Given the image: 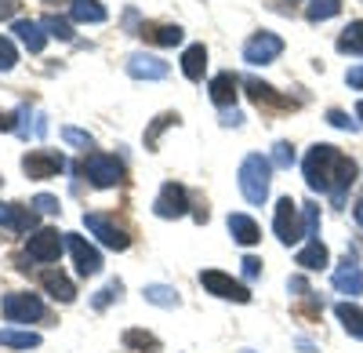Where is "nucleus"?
Here are the masks:
<instances>
[{"mask_svg": "<svg viewBox=\"0 0 363 353\" xmlns=\"http://www.w3.org/2000/svg\"><path fill=\"white\" fill-rule=\"evenodd\" d=\"M301 175H306V186L313 193H330L335 204H342L345 190L356 183V164L338 150V146L316 142L306 153V161H301Z\"/></svg>", "mask_w": 363, "mask_h": 353, "instance_id": "1", "label": "nucleus"}, {"mask_svg": "<svg viewBox=\"0 0 363 353\" xmlns=\"http://www.w3.org/2000/svg\"><path fill=\"white\" fill-rule=\"evenodd\" d=\"M236 183H240V193H244L247 204H265L269 197V183H272V161L262 157V153H247L240 161V171H236Z\"/></svg>", "mask_w": 363, "mask_h": 353, "instance_id": "2", "label": "nucleus"}, {"mask_svg": "<svg viewBox=\"0 0 363 353\" xmlns=\"http://www.w3.org/2000/svg\"><path fill=\"white\" fill-rule=\"evenodd\" d=\"M80 175H87V183L95 190H109V186H120L124 183V164L109 153H87L77 168Z\"/></svg>", "mask_w": 363, "mask_h": 353, "instance_id": "3", "label": "nucleus"}, {"mask_svg": "<svg viewBox=\"0 0 363 353\" xmlns=\"http://www.w3.org/2000/svg\"><path fill=\"white\" fill-rule=\"evenodd\" d=\"M0 313H4V320H11V325H33V320L44 317V303L37 295H29V291H11V295H4V303H0Z\"/></svg>", "mask_w": 363, "mask_h": 353, "instance_id": "4", "label": "nucleus"}, {"mask_svg": "<svg viewBox=\"0 0 363 353\" xmlns=\"http://www.w3.org/2000/svg\"><path fill=\"white\" fill-rule=\"evenodd\" d=\"M84 226H87L91 237H99V244H106V248H113V251H128V244H131L128 233L120 229L109 215H102V212H87V215H84Z\"/></svg>", "mask_w": 363, "mask_h": 353, "instance_id": "5", "label": "nucleus"}, {"mask_svg": "<svg viewBox=\"0 0 363 353\" xmlns=\"http://www.w3.org/2000/svg\"><path fill=\"white\" fill-rule=\"evenodd\" d=\"M298 204L291 200V197H280L277 200V215H272V229H277V237H280V244H298L301 237H306V229H301V222H298Z\"/></svg>", "mask_w": 363, "mask_h": 353, "instance_id": "6", "label": "nucleus"}, {"mask_svg": "<svg viewBox=\"0 0 363 353\" xmlns=\"http://www.w3.org/2000/svg\"><path fill=\"white\" fill-rule=\"evenodd\" d=\"M66 168H69V161L58 150H29L22 157V171L29 175V179H51V175L66 171Z\"/></svg>", "mask_w": 363, "mask_h": 353, "instance_id": "7", "label": "nucleus"}, {"mask_svg": "<svg viewBox=\"0 0 363 353\" xmlns=\"http://www.w3.org/2000/svg\"><path fill=\"white\" fill-rule=\"evenodd\" d=\"M200 284H203V291H211V295H218V299L251 303V291L240 284V281H233L229 273H222V270H203V273H200Z\"/></svg>", "mask_w": 363, "mask_h": 353, "instance_id": "8", "label": "nucleus"}, {"mask_svg": "<svg viewBox=\"0 0 363 353\" xmlns=\"http://www.w3.org/2000/svg\"><path fill=\"white\" fill-rule=\"evenodd\" d=\"M153 212H157V219H182V215H189V193H186V186L164 183L157 200H153Z\"/></svg>", "mask_w": 363, "mask_h": 353, "instance_id": "9", "label": "nucleus"}, {"mask_svg": "<svg viewBox=\"0 0 363 353\" xmlns=\"http://www.w3.org/2000/svg\"><path fill=\"white\" fill-rule=\"evenodd\" d=\"M62 244H66V233H58V229H37L33 237L26 241V255L33 259V262H58Z\"/></svg>", "mask_w": 363, "mask_h": 353, "instance_id": "10", "label": "nucleus"}, {"mask_svg": "<svg viewBox=\"0 0 363 353\" xmlns=\"http://www.w3.org/2000/svg\"><path fill=\"white\" fill-rule=\"evenodd\" d=\"M280 51H284V37L262 29V33H255V37L244 44V63H247V66H265V63H272Z\"/></svg>", "mask_w": 363, "mask_h": 353, "instance_id": "11", "label": "nucleus"}, {"mask_svg": "<svg viewBox=\"0 0 363 353\" xmlns=\"http://www.w3.org/2000/svg\"><path fill=\"white\" fill-rule=\"evenodd\" d=\"M66 248L77 262V273L80 277H95L102 270V255L95 244H87V237H80V233H66Z\"/></svg>", "mask_w": 363, "mask_h": 353, "instance_id": "12", "label": "nucleus"}, {"mask_svg": "<svg viewBox=\"0 0 363 353\" xmlns=\"http://www.w3.org/2000/svg\"><path fill=\"white\" fill-rule=\"evenodd\" d=\"M128 73H131L135 80H164V77L171 73V66L164 63V58H157V55L135 51V55L128 58Z\"/></svg>", "mask_w": 363, "mask_h": 353, "instance_id": "13", "label": "nucleus"}, {"mask_svg": "<svg viewBox=\"0 0 363 353\" xmlns=\"http://www.w3.org/2000/svg\"><path fill=\"white\" fill-rule=\"evenodd\" d=\"M330 284H335L342 295H363V273H359V266H356V255L349 251L345 255V262L330 273Z\"/></svg>", "mask_w": 363, "mask_h": 353, "instance_id": "14", "label": "nucleus"}, {"mask_svg": "<svg viewBox=\"0 0 363 353\" xmlns=\"http://www.w3.org/2000/svg\"><path fill=\"white\" fill-rule=\"evenodd\" d=\"M37 226V212L22 208V204H0V229L8 233H29Z\"/></svg>", "mask_w": 363, "mask_h": 353, "instance_id": "15", "label": "nucleus"}, {"mask_svg": "<svg viewBox=\"0 0 363 353\" xmlns=\"http://www.w3.org/2000/svg\"><path fill=\"white\" fill-rule=\"evenodd\" d=\"M240 84H244V80H240L236 73H215V77H211V84H207V92H211V102H215V106H222V109H229L233 102H236V87Z\"/></svg>", "mask_w": 363, "mask_h": 353, "instance_id": "16", "label": "nucleus"}, {"mask_svg": "<svg viewBox=\"0 0 363 353\" xmlns=\"http://www.w3.org/2000/svg\"><path fill=\"white\" fill-rule=\"evenodd\" d=\"M138 37L145 44H157V48H174V44H182V26H171V22H142Z\"/></svg>", "mask_w": 363, "mask_h": 353, "instance_id": "17", "label": "nucleus"}, {"mask_svg": "<svg viewBox=\"0 0 363 353\" xmlns=\"http://www.w3.org/2000/svg\"><path fill=\"white\" fill-rule=\"evenodd\" d=\"M244 87H247V95H251L258 106H272V109H294V106H298L294 99L277 95V87H269V84H262V80H255V77H247Z\"/></svg>", "mask_w": 363, "mask_h": 353, "instance_id": "18", "label": "nucleus"}, {"mask_svg": "<svg viewBox=\"0 0 363 353\" xmlns=\"http://www.w3.org/2000/svg\"><path fill=\"white\" fill-rule=\"evenodd\" d=\"M40 288L48 291L51 299H58V303H73L77 299L73 281L66 273H58V270H40Z\"/></svg>", "mask_w": 363, "mask_h": 353, "instance_id": "19", "label": "nucleus"}, {"mask_svg": "<svg viewBox=\"0 0 363 353\" xmlns=\"http://www.w3.org/2000/svg\"><path fill=\"white\" fill-rule=\"evenodd\" d=\"M225 226H229V233H233V241L236 244H244V248H251V244H258L262 241V229H258V222L251 219V215H229L225 219Z\"/></svg>", "mask_w": 363, "mask_h": 353, "instance_id": "20", "label": "nucleus"}, {"mask_svg": "<svg viewBox=\"0 0 363 353\" xmlns=\"http://www.w3.org/2000/svg\"><path fill=\"white\" fill-rule=\"evenodd\" d=\"M15 33H18V40L33 51V55H40L44 51V44H48V33H44V26L40 22H33V18H15Z\"/></svg>", "mask_w": 363, "mask_h": 353, "instance_id": "21", "label": "nucleus"}, {"mask_svg": "<svg viewBox=\"0 0 363 353\" xmlns=\"http://www.w3.org/2000/svg\"><path fill=\"white\" fill-rule=\"evenodd\" d=\"M69 15L73 22H91V26H99L109 18V11L102 8V0H69Z\"/></svg>", "mask_w": 363, "mask_h": 353, "instance_id": "22", "label": "nucleus"}, {"mask_svg": "<svg viewBox=\"0 0 363 353\" xmlns=\"http://www.w3.org/2000/svg\"><path fill=\"white\" fill-rule=\"evenodd\" d=\"M203 70H207V48L189 44L186 55H182V73H186L189 80H203Z\"/></svg>", "mask_w": 363, "mask_h": 353, "instance_id": "23", "label": "nucleus"}, {"mask_svg": "<svg viewBox=\"0 0 363 353\" xmlns=\"http://www.w3.org/2000/svg\"><path fill=\"white\" fill-rule=\"evenodd\" d=\"M335 313H338L342 328H345L352 339H363V310H359L356 303H338V306H335Z\"/></svg>", "mask_w": 363, "mask_h": 353, "instance_id": "24", "label": "nucleus"}, {"mask_svg": "<svg viewBox=\"0 0 363 353\" xmlns=\"http://www.w3.org/2000/svg\"><path fill=\"white\" fill-rule=\"evenodd\" d=\"M338 51L342 55H363V18L349 22L338 37Z\"/></svg>", "mask_w": 363, "mask_h": 353, "instance_id": "25", "label": "nucleus"}, {"mask_svg": "<svg viewBox=\"0 0 363 353\" xmlns=\"http://www.w3.org/2000/svg\"><path fill=\"white\" fill-rule=\"evenodd\" d=\"M294 262H298L301 270H323V266H327V248H323L320 241H309L306 248L294 255Z\"/></svg>", "mask_w": 363, "mask_h": 353, "instance_id": "26", "label": "nucleus"}, {"mask_svg": "<svg viewBox=\"0 0 363 353\" xmlns=\"http://www.w3.org/2000/svg\"><path fill=\"white\" fill-rule=\"evenodd\" d=\"M142 295H145V303L164 306V310H174V306L182 303V299H178V291L167 288V284H145V288H142Z\"/></svg>", "mask_w": 363, "mask_h": 353, "instance_id": "27", "label": "nucleus"}, {"mask_svg": "<svg viewBox=\"0 0 363 353\" xmlns=\"http://www.w3.org/2000/svg\"><path fill=\"white\" fill-rule=\"evenodd\" d=\"M124 346L135 349V353H160V339L149 335V332H142V328H128V332H124Z\"/></svg>", "mask_w": 363, "mask_h": 353, "instance_id": "28", "label": "nucleus"}, {"mask_svg": "<svg viewBox=\"0 0 363 353\" xmlns=\"http://www.w3.org/2000/svg\"><path fill=\"white\" fill-rule=\"evenodd\" d=\"M0 346H11V349H33V346H40V335H37V332H15V328H4V332H0Z\"/></svg>", "mask_w": 363, "mask_h": 353, "instance_id": "29", "label": "nucleus"}, {"mask_svg": "<svg viewBox=\"0 0 363 353\" xmlns=\"http://www.w3.org/2000/svg\"><path fill=\"white\" fill-rule=\"evenodd\" d=\"M178 121H182V116H178V113H160V116H157V121H153V124H149V131H145V150H157V139H160V135H164L167 128H174Z\"/></svg>", "mask_w": 363, "mask_h": 353, "instance_id": "30", "label": "nucleus"}, {"mask_svg": "<svg viewBox=\"0 0 363 353\" xmlns=\"http://www.w3.org/2000/svg\"><path fill=\"white\" fill-rule=\"evenodd\" d=\"M338 11H342L338 0H309L306 18H309V22H327V18H335Z\"/></svg>", "mask_w": 363, "mask_h": 353, "instance_id": "31", "label": "nucleus"}, {"mask_svg": "<svg viewBox=\"0 0 363 353\" xmlns=\"http://www.w3.org/2000/svg\"><path fill=\"white\" fill-rule=\"evenodd\" d=\"M40 26L48 29V37H55V40H73V26H69L66 18H58V15H44V18H40Z\"/></svg>", "mask_w": 363, "mask_h": 353, "instance_id": "32", "label": "nucleus"}, {"mask_svg": "<svg viewBox=\"0 0 363 353\" xmlns=\"http://www.w3.org/2000/svg\"><path fill=\"white\" fill-rule=\"evenodd\" d=\"M120 291H124V284H120V281H109L102 291H95V299H91V306H95V310H106L113 299H120Z\"/></svg>", "mask_w": 363, "mask_h": 353, "instance_id": "33", "label": "nucleus"}, {"mask_svg": "<svg viewBox=\"0 0 363 353\" xmlns=\"http://www.w3.org/2000/svg\"><path fill=\"white\" fill-rule=\"evenodd\" d=\"M272 168H291L294 164V146L291 142H277V146H272Z\"/></svg>", "mask_w": 363, "mask_h": 353, "instance_id": "34", "label": "nucleus"}, {"mask_svg": "<svg viewBox=\"0 0 363 353\" xmlns=\"http://www.w3.org/2000/svg\"><path fill=\"white\" fill-rule=\"evenodd\" d=\"M15 63H18V51H15V44L0 33V73H8V70H15Z\"/></svg>", "mask_w": 363, "mask_h": 353, "instance_id": "35", "label": "nucleus"}, {"mask_svg": "<svg viewBox=\"0 0 363 353\" xmlns=\"http://www.w3.org/2000/svg\"><path fill=\"white\" fill-rule=\"evenodd\" d=\"M33 212L37 215H58L62 204H58V197H51V193H40V197H33Z\"/></svg>", "mask_w": 363, "mask_h": 353, "instance_id": "36", "label": "nucleus"}, {"mask_svg": "<svg viewBox=\"0 0 363 353\" xmlns=\"http://www.w3.org/2000/svg\"><path fill=\"white\" fill-rule=\"evenodd\" d=\"M301 212H306V237L320 241V208H316V204H306Z\"/></svg>", "mask_w": 363, "mask_h": 353, "instance_id": "37", "label": "nucleus"}, {"mask_svg": "<svg viewBox=\"0 0 363 353\" xmlns=\"http://www.w3.org/2000/svg\"><path fill=\"white\" fill-rule=\"evenodd\" d=\"M62 139L69 142V146H80V150H91V146H95V139H91L87 131H80V128H62Z\"/></svg>", "mask_w": 363, "mask_h": 353, "instance_id": "38", "label": "nucleus"}, {"mask_svg": "<svg viewBox=\"0 0 363 353\" xmlns=\"http://www.w3.org/2000/svg\"><path fill=\"white\" fill-rule=\"evenodd\" d=\"M327 121L342 131H356V121H349V113H342V109H327Z\"/></svg>", "mask_w": 363, "mask_h": 353, "instance_id": "39", "label": "nucleus"}, {"mask_svg": "<svg viewBox=\"0 0 363 353\" xmlns=\"http://www.w3.org/2000/svg\"><path fill=\"white\" fill-rule=\"evenodd\" d=\"M240 124H244V113H240L236 106L222 109V128H240Z\"/></svg>", "mask_w": 363, "mask_h": 353, "instance_id": "40", "label": "nucleus"}, {"mask_svg": "<svg viewBox=\"0 0 363 353\" xmlns=\"http://www.w3.org/2000/svg\"><path fill=\"white\" fill-rule=\"evenodd\" d=\"M240 266H244V277H247V281H255V277L262 273V259H255V255H244V262H240Z\"/></svg>", "mask_w": 363, "mask_h": 353, "instance_id": "41", "label": "nucleus"}, {"mask_svg": "<svg viewBox=\"0 0 363 353\" xmlns=\"http://www.w3.org/2000/svg\"><path fill=\"white\" fill-rule=\"evenodd\" d=\"M345 84L352 87V92H359V87H363V66H352V70L345 73Z\"/></svg>", "mask_w": 363, "mask_h": 353, "instance_id": "42", "label": "nucleus"}, {"mask_svg": "<svg viewBox=\"0 0 363 353\" xmlns=\"http://www.w3.org/2000/svg\"><path fill=\"white\" fill-rule=\"evenodd\" d=\"M18 113H0V131H18Z\"/></svg>", "mask_w": 363, "mask_h": 353, "instance_id": "43", "label": "nucleus"}, {"mask_svg": "<svg viewBox=\"0 0 363 353\" xmlns=\"http://www.w3.org/2000/svg\"><path fill=\"white\" fill-rule=\"evenodd\" d=\"M18 8V0H0V18H11Z\"/></svg>", "mask_w": 363, "mask_h": 353, "instance_id": "44", "label": "nucleus"}, {"mask_svg": "<svg viewBox=\"0 0 363 353\" xmlns=\"http://www.w3.org/2000/svg\"><path fill=\"white\" fill-rule=\"evenodd\" d=\"M352 215H356V222H359V229H363V197L356 200V208H352Z\"/></svg>", "mask_w": 363, "mask_h": 353, "instance_id": "45", "label": "nucleus"}, {"mask_svg": "<svg viewBox=\"0 0 363 353\" xmlns=\"http://www.w3.org/2000/svg\"><path fill=\"white\" fill-rule=\"evenodd\" d=\"M356 116H359V121H363V99H359V106H356Z\"/></svg>", "mask_w": 363, "mask_h": 353, "instance_id": "46", "label": "nucleus"}, {"mask_svg": "<svg viewBox=\"0 0 363 353\" xmlns=\"http://www.w3.org/2000/svg\"><path fill=\"white\" fill-rule=\"evenodd\" d=\"M244 353H251V349H244Z\"/></svg>", "mask_w": 363, "mask_h": 353, "instance_id": "47", "label": "nucleus"}, {"mask_svg": "<svg viewBox=\"0 0 363 353\" xmlns=\"http://www.w3.org/2000/svg\"><path fill=\"white\" fill-rule=\"evenodd\" d=\"M0 183H4V179H0Z\"/></svg>", "mask_w": 363, "mask_h": 353, "instance_id": "48", "label": "nucleus"}]
</instances>
